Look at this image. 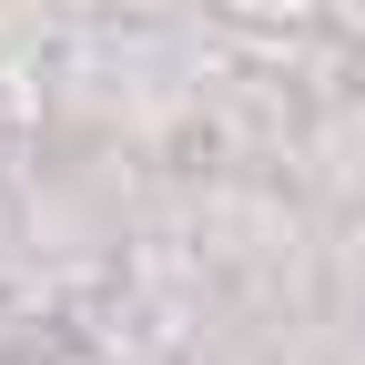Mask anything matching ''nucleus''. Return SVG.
Listing matches in <instances>:
<instances>
[]
</instances>
